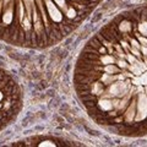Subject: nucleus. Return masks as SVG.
I'll use <instances>...</instances> for the list:
<instances>
[{
  "label": "nucleus",
  "instance_id": "1",
  "mask_svg": "<svg viewBox=\"0 0 147 147\" xmlns=\"http://www.w3.org/2000/svg\"><path fill=\"white\" fill-rule=\"evenodd\" d=\"M22 108V92L16 80L0 66V131L16 119Z\"/></svg>",
  "mask_w": 147,
  "mask_h": 147
}]
</instances>
